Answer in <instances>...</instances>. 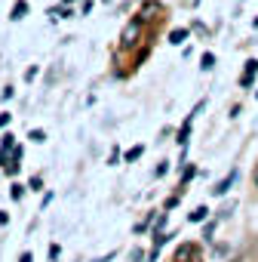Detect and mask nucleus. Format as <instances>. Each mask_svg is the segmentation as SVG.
I'll return each mask as SVG.
<instances>
[{
	"label": "nucleus",
	"instance_id": "f257e3e1",
	"mask_svg": "<svg viewBox=\"0 0 258 262\" xmlns=\"http://www.w3.org/2000/svg\"><path fill=\"white\" fill-rule=\"evenodd\" d=\"M139 34H142V19L129 22V25L123 28V37H120V40H123V47H126V50H129V47H136V43H139Z\"/></svg>",
	"mask_w": 258,
	"mask_h": 262
},
{
	"label": "nucleus",
	"instance_id": "f03ea898",
	"mask_svg": "<svg viewBox=\"0 0 258 262\" xmlns=\"http://www.w3.org/2000/svg\"><path fill=\"white\" fill-rule=\"evenodd\" d=\"M255 74H258V62H255V59H249V62H246V71H243V77H240V83H243V86H252Z\"/></svg>",
	"mask_w": 258,
	"mask_h": 262
},
{
	"label": "nucleus",
	"instance_id": "7ed1b4c3",
	"mask_svg": "<svg viewBox=\"0 0 258 262\" xmlns=\"http://www.w3.org/2000/svg\"><path fill=\"white\" fill-rule=\"evenodd\" d=\"M234 179H237V170H230V173H227V176H224V179H221L215 188H212V194H224V191L230 188V182H234Z\"/></svg>",
	"mask_w": 258,
	"mask_h": 262
},
{
	"label": "nucleus",
	"instance_id": "20e7f679",
	"mask_svg": "<svg viewBox=\"0 0 258 262\" xmlns=\"http://www.w3.org/2000/svg\"><path fill=\"white\" fill-rule=\"evenodd\" d=\"M206 216H209V210H206V207H197V210H194V213L188 216V222H203Z\"/></svg>",
	"mask_w": 258,
	"mask_h": 262
},
{
	"label": "nucleus",
	"instance_id": "39448f33",
	"mask_svg": "<svg viewBox=\"0 0 258 262\" xmlns=\"http://www.w3.org/2000/svg\"><path fill=\"white\" fill-rule=\"evenodd\" d=\"M185 37H188V31H185V28H175V31L169 34V43H175V47H178V43H182Z\"/></svg>",
	"mask_w": 258,
	"mask_h": 262
},
{
	"label": "nucleus",
	"instance_id": "423d86ee",
	"mask_svg": "<svg viewBox=\"0 0 258 262\" xmlns=\"http://www.w3.org/2000/svg\"><path fill=\"white\" fill-rule=\"evenodd\" d=\"M25 13H28V7H25V4H16V7H13V16H10V19H22Z\"/></svg>",
	"mask_w": 258,
	"mask_h": 262
},
{
	"label": "nucleus",
	"instance_id": "0eeeda50",
	"mask_svg": "<svg viewBox=\"0 0 258 262\" xmlns=\"http://www.w3.org/2000/svg\"><path fill=\"white\" fill-rule=\"evenodd\" d=\"M136 158H142V145H139V148H129V151H126V161H136Z\"/></svg>",
	"mask_w": 258,
	"mask_h": 262
},
{
	"label": "nucleus",
	"instance_id": "6e6552de",
	"mask_svg": "<svg viewBox=\"0 0 258 262\" xmlns=\"http://www.w3.org/2000/svg\"><path fill=\"white\" fill-rule=\"evenodd\" d=\"M212 65H215V56H212V53H206V56H203V68H206V71H209V68H212Z\"/></svg>",
	"mask_w": 258,
	"mask_h": 262
},
{
	"label": "nucleus",
	"instance_id": "1a4fd4ad",
	"mask_svg": "<svg viewBox=\"0 0 258 262\" xmlns=\"http://www.w3.org/2000/svg\"><path fill=\"white\" fill-rule=\"evenodd\" d=\"M31 139L34 142H43V129H31Z\"/></svg>",
	"mask_w": 258,
	"mask_h": 262
},
{
	"label": "nucleus",
	"instance_id": "9d476101",
	"mask_svg": "<svg viewBox=\"0 0 258 262\" xmlns=\"http://www.w3.org/2000/svg\"><path fill=\"white\" fill-rule=\"evenodd\" d=\"M252 185L258 188V164H255V173H252Z\"/></svg>",
	"mask_w": 258,
	"mask_h": 262
}]
</instances>
